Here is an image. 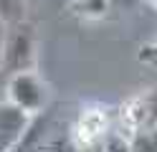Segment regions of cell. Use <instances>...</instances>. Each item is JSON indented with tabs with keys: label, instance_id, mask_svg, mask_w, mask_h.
<instances>
[{
	"label": "cell",
	"instance_id": "277c9868",
	"mask_svg": "<svg viewBox=\"0 0 157 152\" xmlns=\"http://www.w3.org/2000/svg\"><path fill=\"white\" fill-rule=\"evenodd\" d=\"M129 152H157V127L137 132L129 145Z\"/></svg>",
	"mask_w": 157,
	"mask_h": 152
},
{
	"label": "cell",
	"instance_id": "5b68a950",
	"mask_svg": "<svg viewBox=\"0 0 157 152\" xmlns=\"http://www.w3.org/2000/svg\"><path fill=\"white\" fill-rule=\"evenodd\" d=\"M71 5L84 18H99L106 13V0H71Z\"/></svg>",
	"mask_w": 157,
	"mask_h": 152
},
{
	"label": "cell",
	"instance_id": "7a4b0ae2",
	"mask_svg": "<svg viewBox=\"0 0 157 152\" xmlns=\"http://www.w3.org/2000/svg\"><path fill=\"white\" fill-rule=\"evenodd\" d=\"M5 91H8V101L18 104L21 109H25L33 117L46 111L48 101H51L48 84L36 74V68L15 71V74L5 76Z\"/></svg>",
	"mask_w": 157,
	"mask_h": 152
},
{
	"label": "cell",
	"instance_id": "8992f818",
	"mask_svg": "<svg viewBox=\"0 0 157 152\" xmlns=\"http://www.w3.org/2000/svg\"><path fill=\"white\" fill-rule=\"evenodd\" d=\"M25 5L23 0H0V20L3 23H13V20L25 18Z\"/></svg>",
	"mask_w": 157,
	"mask_h": 152
},
{
	"label": "cell",
	"instance_id": "3957f363",
	"mask_svg": "<svg viewBox=\"0 0 157 152\" xmlns=\"http://www.w3.org/2000/svg\"><path fill=\"white\" fill-rule=\"evenodd\" d=\"M31 117L33 114H28L13 101H0V152H13L23 142L31 127Z\"/></svg>",
	"mask_w": 157,
	"mask_h": 152
},
{
	"label": "cell",
	"instance_id": "6da1fadb",
	"mask_svg": "<svg viewBox=\"0 0 157 152\" xmlns=\"http://www.w3.org/2000/svg\"><path fill=\"white\" fill-rule=\"evenodd\" d=\"M33 66H36V25L25 18L5 23L0 74L10 76L15 71H28Z\"/></svg>",
	"mask_w": 157,
	"mask_h": 152
}]
</instances>
